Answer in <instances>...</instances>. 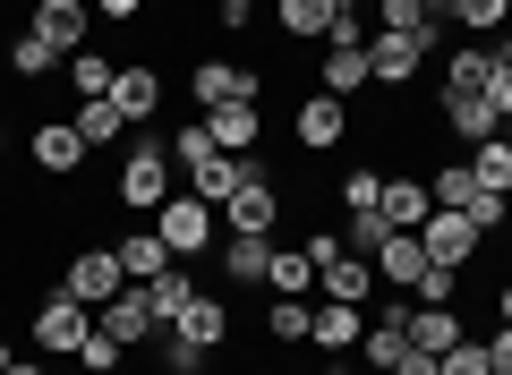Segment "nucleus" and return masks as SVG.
I'll use <instances>...</instances> for the list:
<instances>
[{
	"mask_svg": "<svg viewBox=\"0 0 512 375\" xmlns=\"http://www.w3.org/2000/svg\"><path fill=\"white\" fill-rule=\"evenodd\" d=\"M495 307H504V324H512V282H504V290H495Z\"/></svg>",
	"mask_w": 512,
	"mask_h": 375,
	"instance_id": "nucleus-51",
	"label": "nucleus"
},
{
	"mask_svg": "<svg viewBox=\"0 0 512 375\" xmlns=\"http://www.w3.org/2000/svg\"><path fill=\"white\" fill-rule=\"evenodd\" d=\"M94 324H103V333L120 341V350H146V341L163 333V316H154L146 282H128V290H120V299H111V307H94Z\"/></svg>",
	"mask_w": 512,
	"mask_h": 375,
	"instance_id": "nucleus-9",
	"label": "nucleus"
},
{
	"mask_svg": "<svg viewBox=\"0 0 512 375\" xmlns=\"http://www.w3.org/2000/svg\"><path fill=\"white\" fill-rule=\"evenodd\" d=\"M504 145H512V120H504Z\"/></svg>",
	"mask_w": 512,
	"mask_h": 375,
	"instance_id": "nucleus-56",
	"label": "nucleus"
},
{
	"mask_svg": "<svg viewBox=\"0 0 512 375\" xmlns=\"http://www.w3.org/2000/svg\"><path fill=\"white\" fill-rule=\"evenodd\" d=\"M214 205H205V197H188V188H180V197H163V214H154V231H163V248L171 256H205V248H214Z\"/></svg>",
	"mask_w": 512,
	"mask_h": 375,
	"instance_id": "nucleus-4",
	"label": "nucleus"
},
{
	"mask_svg": "<svg viewBox=\"0 0 512 375\" xmlns=\"http://www.w3.org/2000/svg\"><path fill=\"white\" fill-rule=\"evenodd\" d=\"M86 26H94V9H86V0H35V9H26V35H43L60 60H69V52H86Z\"/></svg>",
	"mask_w": 512,
	"mask_h": 375,
	"instance_id": "nucleus-10",
	"label": "nucleus"
},
{
	"mask_svg": "<svg viewBox=\"0 0 512 375\" xmlns=\"http://www.w3.org/2000/svg\"><path fill=\"white\" fill-rule=\"evenodd\" d=\"M453 341H461V307H419V299H410V350L444 358Z\"/></svg>",
	"mask_w": 512,
	"mask_h": 375,
	"instance_id": "nucleus-24",
	"label": "nucleus"
},
{
	"mask_svg": "<svg viewBox=\"0 0 512 375\" xmlns=\"http://www.w3.org/2000/svg\"><path fill=\"white\" fill-rule=\"evenodd\" d=\"M419 9H436V18H453V0H419Z\"/></svg>",
	"mask_w": 512,
	"mask_h": 375,
	"instance_id": "nucleus-52",
	"label": "nucleus"
},
{
	"mask_svg": "<svg viewBox=\"0 0 512 375\" xmlns=\"http://www.w3.org/2000/svg\"><path fill=\"white\" fill-rule=\"evenodd\" d=\"M188 94H197V111H222V103H265V77L239 69V60H197V69H188Z\"/></svg>",
	"mask_w": 512,
	"mask_h": 375,
	"instance_id": "nucleus-5",
	"label": "nucleus"
},
{
	"mask_svg": "<svg viewBox=\"0 0 512 375\" xmlns=\"http://www.w3.org/2000/svg\"><path fill=\"white\" fill-rule=\"evenodd\" d=\"M359 333H367V307H350V299H325V307H316V316H308V341H316V350H325V358L359 350Z\"/></svg>",
	"mask_w": 512,
	"mask_h": 375,
	"instance_id": "nucleus-14",
	"label": "nucleus"
},
{
	"mask_svg": "<svg viewBox=\"0 0 512 375\" xmlns=\"http://www.w3.org/2000/svg\"><path fill=\"white\" fill-rule=\"evenodd\" d=\"M342 9H376V0H342Z\"/></svg>",
	"mask_w": 512,
	"mask_h": 375,
	"instance_id": "nucleus-54",
	"label": "nucleus"
},
{
	"mask_svg": "<svg viewBox=\"0 0 512 375\" xmlns=\"http://www.w3.org/2000/svg\"><path fill=\"white\" fill-rule=\"evenodd\" d=\"M367 265H376V282H384V290H419V273H427V248H419V231H393L376 256H367Z\"/></svg>",
	"mask_w": 512,
	"mask_h": 375,
	"instance_id": "nucleus-15",
	"label": "nucleus"
},
{
	"mask_svg": "<svg viewBox=\"0 0 512 375\" xmlns=\"http://www.w3.org/2000/svg\"><path fill=\"white\" fill-rule=\"evenodd\" d=\"M410 299H419V307H453V299H461V273H453V265H427Z\"/></svg>",
	"mask_w": 512,
	"mask_h": 375,
	"instance_id": "nucleus-39",
	"label": "nucleus"
},
{
	"mask_svg": "<svg viewBox=\"0 0 512 375\" xmlns=\"http://www.w3.org/2000/svg\"><path fill=\"white\" fill-rule=\"evenodd\" d=\"M333 197H342V214H367V205L384 197V171H376V162H359V171H342V188H333Z\"/></svg>",
	"mask_w": 512,
	"mask_h": 375,
	"instance_id": "nucleus-36",
	"label": "nucleus"
},
{
	"mask_svg": "<svg viewBox=\"0 0 512 375\" xmlns=\"http://www.w3.org/2000/svg\"><path fill=\"white\" fill-rule=\"evenodd\" d=\"M222 222H231V239H274V222H282V188H274V171H265V154H256L248 179L231 188Z\"/></svg>",
	"mask_w": 512,
	"mask_h": 375,
	"instance_id": "nucleus-2",
	"label": "nucleus"
},
{
	"mask_svg": "<svg viewBox=\"0 0 512 375\" xmlns=\"http://www.w3.org/2000/svg\"><path fill=\"white\" fill-rule=\"evenodd\" d=\"M60 290L86 299V307H111V299L128 290V273H120V256H111V248H77L69 265H60Z\"/></svg>",
	"mask_w": 512,
	"mask_h": 375,
	"instance_id": "nucleus-7",
	"label": "nucleus"
},
{
	"mask_svg": "<svg viewBox=\"0 0 512 375\" xmlns=\"http://www.w3.org/2000/svg\"><path fill=\"white\" fill-rule=\"evenodd\" d=\"M308 316H316L308 299H274V316H265V333H274V341H308Z\"/></svg>",
	"mask_w": 512,
	"mask_h": 375,
	"instance_id": "nucleus-40",
	"label": "nucleus"
},
{
	"mask_svg": "<svg viewBox=\"0 0 512 375\" xmlns=\"http://www.w3.org/2000/svg\"><path fill=\"white\" fill-rule=\"evenodd\" d=\"M291 128H299V145H308V154H333V145L350 137V103H342V94H308Z\"/></svg>",
	"mask_w": 512,
	"mask_h": 375,
	"instance_id": "nucleus-13",
	"label": "nucleus"
},
{
	"mask_svg": "<svg viewBox=\"0 0 512 375\" xmlns=\"http://www.w3.org/2000/svg\"><path fill=\"white\" fill-rule=\"evenodd\" d=\"M52 43H43V35H18V43H9V69H18V77H43V69H52Z\"/></svg>",
	"mask_w": 512,
	"mask_h": 375,
	"instance_id": "nucleus-41",
	"label": "nucleus"
},
{
	"mask_svg": "<svg viewBox=\"0 0 512 375\" xmlns=\"http://www.w3.org/2000/svg\"><path fill=\"white\" fill-rule=\"evenodd\" d=\"M0 375H52V367H43V358H9Z\"/></svg>",
	"mask_w": 512,
	"mask_h": 375,
	"instance_id": "nucleus-49",
	"label": "nucleus"
},
{
	"mask_svg": "<svg viewBox=\"0 0 512 375\" xmlns=\"http://www.w3.org/2000/svg\"><path fill=\"white\" fill-rule=\"evenodd\" d=\"M86 333H94V307L69 299V290H52V299L35 307V350L43 358H77V350H86Z\"/></svg>",
	"mask_w": 512,
	"mask_h": 375,
	"instance_id": "nucleus-3",
	"label": "nucleus"
},
{
	"mask_svg": "<svg viewBox=\"0 0 512 375\" xmlns=\"http://www.w3.org/2000/svg\"><path fill=\"white\" fill-rule=\"evenodd\" d=\"M205 128H214V145L222 154H256V103H222V111H205Z\"/></svg>",
	"mask_w": 512,
	"mask_h": 375,
	"instance_id": "nucleus-27",
	"label": "nucleus"
},
{
	"mask_svg": "<svg viewBox=\"0 0 512 375\" xmlns=\"http://www.w3.org/2000/svg\"><path fill=\"white\" fill-rule=\"evenodd\" d=\"M444 128H453V145H461V154H470V145L504 137V111H495L487 94H453V86H444Z\"/></svg>",
	"mask_w": 512,
	"mask_h": 375,
	"instance_id": "nucleus-12",
	"label": "nucleus"
},
{
	"mask_svg": "<svg viewBox=\"0 0 512 375\" xmlns=\"http://www.w3.org/2000/svg\"><path fill=\"white\" fill-rule=\"evenodd\" d=\"M393 375H444V367H436V358H427V350H410V358H402V367H393Z\"/></svg>",
	"mask_w": 512,
	"mask_h": 375,
	"instance_id": "nucleus-48",
	"label": "nucleus"
},
{
	"mask_svg": "<svg viewBox=\"0 0 512 375\" xmlns=\"http://www.w3.org/2000/svg\"><path fill=\"white\" fill-rule=\"evenodd\" d=\"M163 333L197 341V350H222V341H231V307H222V299H205V290H197V299H188V316H180V324H163Z\"/></svg>",
	"mask_w": 512,
	"mask_h": 375,
	"instance_id": "nucleus-19",
	"label": "nucleus"
},
{
	"mask_svg": "<svg viewBox=\"0 0 512 375\" xmlns=\"http://www.w3.org/2000/svg\"><path fill=\"white\" fill-rule=\"evenodd\" d=\"M461 214L478 222V239H495V231L512 222V197H495V188H470V205H461Z\"/></svg>",
	"mask_w": 512,
	"mask_h": 375,
	"instance_id": "nucleus-37",
	"label": "nucleus"
},
{
	"mask_svg": "<svg viewBox=\"0 0 512 375\" xmlns=\"http://www.w3.org/2000/svg\"><path fill=\"white\" fill-rule=\"evenodd\" d=\"M214 154H222V145H214V128H205V120L171 128V162H180V171H197V162H214Z\"/></svg>",
	"mask_w": 512,
	"mask_h": 375,
	"instance_id": "nucleus-33",
	"label": "nucleus"
},
{
	"mask_svg": "<svg viewBox=\"0 0 512 375\" xmlns=\"http://www.w3.org/2000/svg\"><path fill=\"white\" fill-rule=\"evenodd\" d=\"M359 86H376V77H367V43H325V94H359Z\"/></svg>",
	"mask_w": 512,
	"mask_h": 375,
	"instance_id": "nucleus-26",
	"label": "nucleus"
},
{
	"mask_svg": "<svg viewBox=\"0 0 512 375\" xmlns=\"http://www.w3.org/2000/svg\"><path fill=\"white\" fill-rule=\"evenodd\" d=\"M265 290H274V299H308V290H316L308 248H274V265H265Z\"/></svg>",
	"mask_w": 512,
	"mask_h": 375,
	"instance_id": "nucleus-28",
	"label": "nucleus"
},
{
	"mask_svg": "<svg viewBox=\"0 0 512 375\" xmlns=\"http://www.w3.org/2000/svg\"><path fill=\"white\" fill-rule=\"evenodd\" d=\"M163 367H171V375H205V367H214V350H197V341L163 333Z\"/></svg>",
	"mask_w": 512,
	"mask_h": 375,
	"instance_id": "nucleus-43",
	"label": "nucleus"
},
{
	"mask_svg": "<svg viewBox=\"0 0 512 375\" xmlns=\"http://www.w3.org/2000/svg\"><path fill=\"white\" fill-rule=\"evenodd\" d=\"M69 120H77V137H86V145H120V137H128V120H120V103H111V94H94V103H77Z\"/></svg>",
	"mask_w": 512,
	"mask_h": 375,
	"instance_id": "nucleus-29",
	"label": "nucleus"
},
{
	"mask_svg": "<svg viewBox=\"0 0 512 375\" xmlns=\"http://www.w3.org/2000/svg\"><path fill=\"white\" fill-rule=\"evenodd\" d=\"M333 9H342V0H274V26L291 43H325L333 35Z\"/></svg>",
	"mask_w": 512,
	"mask_h": 375,
	"instance_id": "nucleus-22",
	"label": "nucleus"
},
{
	"mask_svg": "<svg viewBox=\"0 0 512 375\" xmlns=\"http://www.w3.org/2000/svg\"><path fill=\"white\" fill-rule=\"evenodd\" d=\"M376 214L393 222V231H419V222L436 214V197H427V179H402V171H393V179H384V197H376Z\"/></svg>",
	"mask_w": 512,
	"mask_h": 375,
	"instance_id": "nucleus-17",
	"label": "nucleus"
},
{
	"mask_svg": "<svg viewBox=\"0 0 512 375\" xmlns=\"http://www.w3.org/2000/svg\"><path fill=\"white\" fill-rule=\"evenodd\" d=\"M111 77H120V69H111L103 52H69V86H77V103H94V94H111Z\"/></svg>",
	"mask_w": 512,
	"mask_h": 375,
	"instance_id": "nucleus-35",
	"label": "nucleus"
},
{
	"mask_svg": "<svg viewBox=\"0 0 512 375\" xmlns=\"http://www.w3.org/2000/svg\"><path fill=\"white\" fill-rule=\"evenodd\" d=\"M146 299H154V316H163V324H180V316H188V299H197V282H188V265H163V273L146 282Z\"/></svg>",
	"mask_w": 512,
	"mask_h": 375,
	"instance_id": "nucleus-31",
	"label": "nucleus"
},
{
	"mask_svg": "<svg viewBox=\"0 0 512 375\" xmlns=\"http://www.w3.org/2000/svg\"><path fill=\"white\" fill-rule=\"evenodd\" d=\"M26 154H35V171H43V179H77V171H86V154H94V145L77 137V120H35Z\"/></svg>",
	"mask_w": 512,
	"mask_h": 375,
	"instance_id": "nucleus-8",
	"label": "nucleus"
},
{
	"mask_svg": "<svg viewBox=\"0 0 512 375\" xmlns=\"http://www.w3.org/2000/svg\"><path fill=\"white\" fill-rule=\"evenodd\" d=\"M9 358H18V350H9V341H0V367H9Z\"/></svg>",
	"mask_w": 512,
	"mask_h": 375,
	"instance_id": "nucleus-55",
	"label": "nucleus"
},
{
	"mask_svg": "<svg viewBox=\"0 0 512 375\" xmlns=\"http://www.w3.org/2000/svg\"><path fill=\"white\" fill-rule=\"evenodd\" d=\"M495 60H504V69H512V26H504V35H495Z\"/></svg>",
	"mask_w": 512,
	"mask_h": 375,
	"instance_id": "nucleus-50",
	"label": "nucleus"
},
{
	"mask_svg": "<svg viewBox=\"0 0 512 375\" xmlns=\"http://www.w3.org/2000/svg\"><path fill=\"white\" fill-rule=\"evenodd\" d=\"M487 341V358H495V375H512V324H495V333H478Z\"/></svg>",
	"mask_w": 512,
	"mask_h": 375,
	"instance_id": "nucleus-45",
	"label": "nucleus"
},
{
	"mask_svg": "<svg viewBox=\"0 0 512 375\" xmlns=\"http://www.w3.org/2000/svg\"><path fill=\"white\" fill-rule=\"evenodd\" d=\"M436 367H444V375H495V358H487V341H478V333H461Z\"/></svg>",
	"mask_w": 512,
	"mask_h": 375,
	"instance_id": "nucleus-38",
	"label": "nucleus"
},
{
	"mask_svg": "<svg viewBox=\"0 0 512 375\" xmlns=\"http://www.w3.org/2000/svg\"><path fill=\"white\" fill-rule=\"evenodd\" d=\"M111 256H120V273H128V282H154L163 265H180V256L163 248V231H120V248H111Z\"/></svg>",
	"mask_w": 512,
	"mask_h": 375,
	"instance_id": "nucleus-23",
	"label": "nucleus"
},
{
	"mask_svg": "<svg viewBox=\"0 0 512 375\" xmlns=\"http://www.w3.org/2000/svg\"><path fill=\"white\" fill-rule=\"evenodd\" d=\"M308 375H342V367H333V358H325V367H308Z\"/></svg>",
	"mask_w": 512,
	"mask_h": 375,
	"instance_id": "nucleus-53",
	"label": "nucleus"
},
{
	"mask_svg": "<svg viewBox=\"0 0 512 375\" xmlns=\"http://www.w3.org/2000/svg\"><path fill=\"white\" fill-rule=\"evenodd\" d=\"M94 18H137V9H146V0H86Z\"/></svg>",
	"mask_w": 512,
	"mask_h": 375,
	"instance_id": "nucleus-47",
	"label": "nucleus"
},
{
	"mask_svg": "<svg viewBox=\"0 0 512 375\" xmlns=\"http://www.w3.org/2000/svg\"><path fill=\"white\" fill-rule=\"evenodd\" d=\"M248 18H256V0H214V26H222V35H239Z\"/></svg>",
	"mask_w": 512,
	"mask_h": 375,
	"instance_id": "nucleus-44",
	"label": "nucleus"
},
{
	"mask_svg": "<svg viewBox=\"0 0 512 375\" xmlns=\"http://www.w3.org/2000/svg\"><path fill=\"white\" fill-rule=\"evenodd\" d=\"M384 239H393V222H384L376 205H367V214H342V248H350V256H376Z\"/></svg>",
	"mask_w": 512,
	"mask_h": 375,
	"instance_id": "nucleus-34",
	"label": "nucleus"
},
{
	"mask_svg": "<svg viewBox=\"0 0 512 375\" xmlns=\"http://www.w3.org/2000/svg\"><path fill=\"white\" fill-rule=\"evenodd\" d=\"M419 248H427V265H453V273H470V256L487 248V239H478V222H470V214L436 205V214L419 222Z\"/></svg>",
	"mask_w": 512,
	"mask_h": 375,
	"instance_id": "nucleus-6",
	"label": "nucleus"
},
{
	"mask_svg": "<svg viewBox=\"0 0 512 375\" xmlns=\"http://www.w3.org/2000/svg\"><path fill=\"white\" fill-rule=\"evenodd\" d=\"M111 103H120L128 128L154 120V111H163V69H146V60H137V69H120V77H111Z\"/></svg>",
	"mask_w": 512,
	"mask_h": 375,
	"instance_id": "nucleus-16",
	"label": "nucleus"
},
{
	"mask_svg": "<svg viewBox=\"0 0 512 375\" xmlns=\"http://www.w3.org/2000/svg\"><path fill=\"white\" fill-rule=\"evenodd\" d=\"M265 265H274V239H222V282L265 290Z\"/></svg>",
	"mask_w": 512,
	"mask_h": 375,
	"instance_id": "nucleus-25",
	"label": "nucleus"
},
{
	"mask_svg": "<svg viewBox=\"0 0 512 375\" xmlns=\"http://www.w3.org/2000/svg\"><path fill=\"white\" fill-rule=\"evenodd\" d=\"M248 162H256V154H214V162H197V171H188V197H205V205L222 214V205H231V188L248 179Z\"/></svg>",
	"mask_w": 512,
	"mask_h": 375,
	"instance_id": "nucleus-18",
	"label": "nucleus"
},
{
	"mask_svg": "<svg viewBox=\"0 0 512 375\" xmlns=\"http://www.w3.org/2000/svg\"><path fill=\"white\" fill-rule=\"evenodd\" d=\"M461 162H470V179H478V188H495V197H512V145H504V137L470 145Z\"/></svg>",
	"mask_w": 512,
	"mask_h": 375,
	"instance_id": "nucleus-30",
	"label": "nucleus"
},
{
	"mask_svg": "<svg viewBox=\"0 0 512 375\" xmlns=\"http://www.w3.org/2000/svg\"><path fill=\"white\" fill-rule=\"evenodd\" d=\"M487 103H495V111L512 120V69H504V60H495V77H487Z\"/></svg>",
	"mask_w": 512,
	"mask_h": 375,
	"instance_id": "nucleus-46",
	"label": "nucleus"
},
{
	"mask_svg": "<svg viewBox=\"0 0 512 375\" xmlns=\"http://www.w3.org/2000/svg\"><path fill=\"white\" fill-rule=\"evenodd\" d=\"M120 358H128V350H120V341L103 333V324H94V333H86V350H77V367H86V375H111Z\"/></svg>",
	"mask_w": 512,
	"mask_h": 375,
	"instance_id": "nucleus-42",
	"label": "nucleus"
},
{
	"mask_svg": "<svg viewBox=\"0 0 512 375\" xmlns=\"http://www.w3.org/2000/svg\"><path fill=\"white\" fill-rule=\"evenodd\" d=\"M427 69V43L419 35H367V77H376V86H410V77Z\"/></svg>",
	"mask_w": 512,
	"mask_h": 375,
	"instance_id": "nucleus-11",
	"label": "nucleus"
},
{
	"mask_svg": "<svg viewBox=\"0 0 512 375\" xmlns=\"http://www.w3.org/2000/svg\"><path fill=\"white\" fill-rule=\"evenodd\" d=\"M376 26H384V35H419L427 52H436L453 18H436V9H419V0H376Z\"/></svg>",
	"mask_w": 512,
	"mask_h": 375,
	"instance_id": "nucleus-21",
	"label": "nucleus"
},
{
	"mask_svg": "<svg viewBox=\"0 0 512 375\" xmlns=\"http://www.w3.org/2000/svg\"><path fill=\"white\" fill-rule=\"evenodd\" d=\"M171 171H180V162H171V137H137L128 162H120V179H111V197H120L128 214H163V197H180Z\"/></svg>",
	"mask_w": 512,
	"mask_h": 375,
	"instance_id": "nucleus-1",
	"label": "nucleus"
},
{
	"mask_svg": "<svg viewBox=\"0 0 512 375\" xmlns=\"http://www.w3.org/2000/svg\"><path fill=\"white\" fill-rule=\"evenodd\" d=\"M487 77H495V43L461 35V52H444V86L453 94H487Z\"/></svg>",
	"mask_w": 512,
	"mask_h": 375,
	"instance_id": "nucleus-20",
	"label": "nucleus"
},
{
	"mask_svg": "<svg viewBox=\"0 0 512 375\" xmlns=\"http://www.w3.org/2000/svg\"><path fill=\"white\" fill-rule=\"evenodd\" d=\"M453 26H461V35H478V43H495L512 26V0H453Z\"/></svg>",
	"mask_w": 512,
	"mask_h": 375,
	"instance_id": "nucleus-32",
	"label": "nucleus"
}]
</instances>
